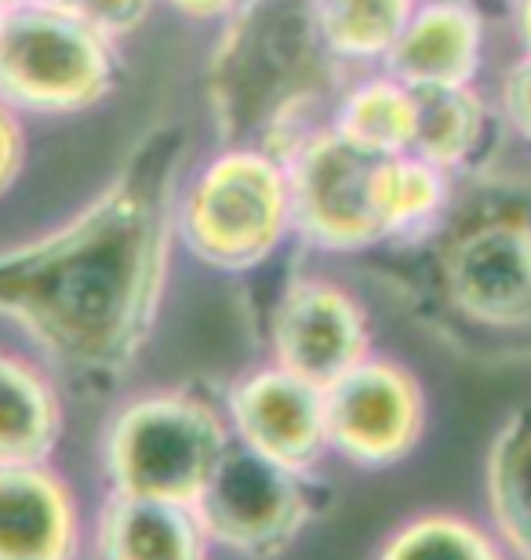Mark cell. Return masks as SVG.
<instances>
[{"label": "cell", "mask_w": 531, "mask_h": 560, "mask_svg": "<svg viewBox=\"0 0 531 560\" xmlns=\"http://www.w3.org/2000/svg\"><path fill=\"white\" fill-rule=\"evenodd\" d=\"M186 128H150L84 211L0 252V317L62 372L120 375L142 350L168 284L183 200Z\"/></svg>", "instance_id": "1"}, {"label": "cell", "mask_w": 531, "mask_h": 560, "mask_svg": "<svg viewBox=\"0 0 531 560\" xmlns=\"http://www.w3.org/2000/svg\"><path fill=\"white\" fill-rule=\"evenodd\" d=\"M423 317L481 361H531V186L473 183L419 237Z\"/></svg>", "instance_id": "2"}, {"label": "cell", "mask_w": 531, "mask_h": 560, "mask_svg": "<svg viewBox=\"0 0 531 560\" xmlns=\"http://www.w3.org/2000/svg\"><path fill=\"white\" fill-rule=\"evenodd\" d=\"M285 164L291 230L324 252H365L412 237L448 205V172L412 153L365 145L335 125L291 145Z\"/></svg>", "instance_id": "3"}, {"label": "cell", "mask_w": 531, "mask_h": 560, "mask_svg": "<svg viewBox=\"0 0 531 560\" xmlns=\"http://www.w3.org/2000/svg\"><path fill=\"white\" fill-rule=\"evenodd\" d=\"M211 62V109L230 145L285 150L327 92V62L310 0H244ZM299 142V136H296ZM291 153V150H288Z\"/></svg>", "instance_id": "4"}, {"label": "cell", "mask_w": 531, "mask_h": 560, "mask_svg": "<svg viewBox=\"0 0 531 560\" xmlns=\"http://www.w3.org/2000/svg\"><path fill=\"white\" fill-rule=\"evenodd\" d=\"M288 230V164L263 145H226L178 200L183 241L219 270H252L277 252Z\"/></svg>", "instance_id": "5"}, {"label": "cell", "mask_w": 531, "mask_h": 560, "mask_svg": "<svg viewBox=\"0 0 531 560\" xmlns=\"http://www.w3.org/2000/svg\"><path fill=\"white\" fill-rule=\"evenodd\" d=\"M113 37L66 8L15 4L0 30V103L19 114H77L113 92Z\"/></svg>", "instance_id": "6"}, {"label": "cell", "mask_w": 531, "mask_h": 560, "mask_svg": "<svg viewBox=\"0 0 531 560\" xmlns=\"http://www.w3.org/2000/svg\"><path fill=\"white\" fill-rule=\"evenodd\" d=\"M226 425L186 394H153L120 411L109 433V474L120 495L197 502L219 458Z\"/></svg>", "instance_id": "7"}, {"label": "cell", "mask_w": 531, "mask_h": 560, "mask_svg": "<svg viewBox=\"0 0 531 560\" xmlns=\"http://www.w3.org/2000/svg\"><path fill=\"white\" fill-rule=\"evenodd\" d=\"M327 441L357 463H393L423 433V389L393 361L365 357L324 389Z\"/></svg>", "instance_id": "8"}, {"label": "cell", "mask_w": 531, "mask_h": 560, "mask_svg": "<svg viewBox=\"0 0 531 560\" xmlns=\"http://www.w3.org/2000/svg\"><path fill=\"white\" fill-rule=\"evenodd\" d=\"M274 350L280 368L327 389L368 357V317L335 280L299 277L277 306Z\"/></svg>", "instance_id": "9"}, {"label": "cell", "mask_w": 531, "mask_h": 560, "mask_svg": "<svg viewBox=\"0 0 531 560\" xmlns=\"http://www.w3.org/2000/svg\"><path fill=\"white\" fill-rule=\"evenodd\" d=\"M197 510L208 532L258 553L288 539L302 502L291 480V466L255 452L252 444H241L226 447L205 491L197 495Z\"/></svg>", "instance_id": "10"}, {"label": "cell", "mask_w": 531, "mask_h": 560, "mask_svg": "<svg viewBox=\"0 0 531 560\" xmlns=\"http://www.w3.org/2000/svg\"><path fill=\"white\" fill-rule=\"evenodd\" d=\"M230 416L244 444L291 469L310 463L327 441L324 389L280 364L233 389Z\"/></svg>", "instance_id": "11"}, {"label": "cell", "mask_w": 531, "mask_h": 560, "mask_svg": "<svg viewBox=\"0 0 531 560\" xmlns=\"http://www.w3.org/2000/svg\"><path fill=\"white\" fill-rule=\"evenodd\" d=\"M386 73L419 84H470L481 66V15L466 0H437L415 8L390 48Z\"/></svg>", "instance_id": "12"}, {"label": "cell", "mask_w": 531, "mask_h": 560, "mask_svg": "<svg viewBox=\"0 0 531 560\" xmlns=\"http://www.w3.org/2000/svg\"><path fill=\"white\" fill-rule=\"evenodd\" d=\"M70 539V506L48 474L0 466V560H59Z\"/></svg>", "instance_id": "13"}, {"label": "cell", "mask_w": 531, "mask_h": 560, "mask_svg": "<svg viewBox=\"0 0 531 560\" xmlns=\"http://www.w3.org/2000/svg\"><path fill=\"white\" fill-rule=\"evenodd\" d=\"M415 92L412 156L451 172L473 161L484 142V103L470 84H419Z\"/></svg>", "instance_id": "14"}, {"label": "cell", "mask_w": 531, "mask_h": 560, "mask_svg": "<svg viewBox=\"0 0 531 560\" xmlns=\"http://www.w3.org/2000/svg\"><path fill=\"white\" fill-rule=\"evenodd\" d=\"M488 506L510 553L531 560V405L517 408L492 441Z\"/></svg>", "instance_id": "15"}, {"label": "cell", "mask_w": 531, "mask_h": 560, "mask_svg": "<svg viewBox=\"0 0 531 560\" xmlns=\"http://www.w3.org/2000/svg\"><path fill=\"white\" fill-rule=\"evenodd\" d=\"M59 400L26 361L0 353V466H26L51 452Z\"/></svg>", "instance_id": "16"}, {"label": "cell", "mask_w": 531, "mask_h": 560, "mask_svg": "<svg viewBox=\"0 0 531 560\" xmlns=\"http://www.w3.org/2000/svg\"><path fill=\"white\" fill-rule=\"evenodd\" d=\"M109 560H200L194 521L183 502L120 495L106 521Z\"/></svg>", "instance_id": "17"}, {"label": "cell", "mask_w": 531, "mask_h": 560, "mask_svg": "<svg viewBox=\"0 0 531 560\" xmlns=\"http://www.w3.org/2000/svg\"><path fill=\"white\" fill-rule=\"evenodd\" d=\"M310 8L338 62H382L408 26L415 0H310Z\"/></svg>", "instance_id": "18"}, {"label": "cell", "mask_w": 531, "mask_h": 560, "mask_svg": "<svg viewBox=\"0 0 531 560\" xmlns=\"http://www.w3.org/2000/svg\"><path fill=\"white\" fill-rule=\"evenodd\" d=\"M332 125L338 131H346L349 139L376 145V150L412 153V136H415L412 84H404L393 73H386V77H368V81L346 88V95L338 98V106H335Z\"/></svg>", "instance_id": "19"}, {"label": "cell", "mask_w": 531, "mask_h": 560, "mask_svg": "<svg viewBox=\"0 0 531 560\" xmlns=\"http://www.w3.org/2000/svg\"><path fill=\"white\" fill-rule=\"evenodd\" d=\"M382 560H503L499 546L459 517H423L386 546Z\"/></svg>", "instance_id": "20"}, {"label": "cell", "mask_w": 531, "mask_h": 560, "mask_svg": "<svg viewBox=\"0 0 531 560\" xmlns=\"http://www.w3.org/2000/svg\"><path fill=\"white\" fill-rule=\"evenodd\" d=\"M26 164V136L19 125V109L0 103V197L8 194Z\"/></svg>", "instance_id": "21"}, {"label": "cell", "mask_w": 531, "mask_h": 560, "mask_svg": "<svg viewBox=\"0 0 531 560\" xmlns=\"http://www.w3.org/2000/svg\"><path fill=\"white\" fill-rule=\"evenodd\" d=\"M503 106L517 128L531 139V59L513 66L503 84Z\"/></svg>", "instance_id": "22"}, {"label": "cell", "mask_w": 531, "mask_h": 560, "mask_svg": "<svg viewBox=\"0 0 531 560\" xmlns=\"http://www.w3.org/2000/svg\"><path fill=\"white\" fill-rule=\"evenodd\" d=\"M168 4L186 19H230L236 8H244V0H168Z\"/></svg>", "instance_id": "23"}, {"label": "cell", "mask_w": 531, "mask_h": 560, "mask_svg": "<svg viewBox=\"0 0 531 560\" xmlns=\"http://www.w3.org/2000/svg\"><path fill=\"white\" fill-rule=\"evenodd\" d=\"M26 4V0H22ZM37 4H51V8H66V11H73V15H81L88 19V11L95 8V0H37Z\"/></svg>", "instance_id": "24"}, {"label": "cell", "mask_w": 531, "mask_h": 560, "mask_svg": "<svg viewBox=\"0 0 531 560\" xmlns=\"http://www.w3.org/2000/svg\"><path fill=\"white\" fill-rule=\"evenodd\" d=\"M521 30H524L528 48H531V0H521Z\"/></svg>", "instance_id": "25"}, {"label": "cell", "mask_w": 531, "mask_h": 560, "mask_svg": "<svg viewBox=\"0 0 531 560\" xmlns=\"http://www.w3.org/2000/svg\"><path fill=\"white\" fill-rule=\"evenodd\" d=\"M8 11H11V4L8 0H0V30H4V22H8Z\"/></svg>", "instance_id": "26"}]
</instances>
